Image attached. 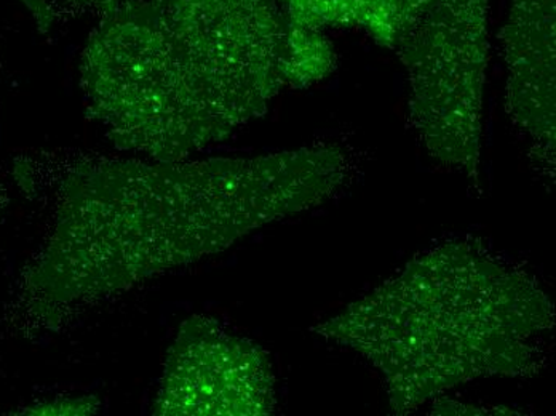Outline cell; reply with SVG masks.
I'll return each mask as SVG.
<instances>
[{
    "instance_id": "6da1fadb",
    "label": "cell",
    "mask_w": 556,
    "mask_h": 416,
    "mask_svg": "<svg viewBox=\"0 0 556 416\" xmlns=\"http://www.w3.org/2000/svg\"><path fill=\"white\" fill-rule=\"evenodd\" d=\"M351 168L338 147L202 161L80 159L61 179L55 226L26 290L50 313L127 292L324 204Z\"/></svg>"
},
{
    "instance_id": "7a4b0ae2",
    "label": "cell",
    "mask_w": 556,
    "mask_h": 416,
    "mask_svg": "<svg viewBox=\"0 0 556 416\" xmlns=\"http://www.w3.org/2000/svg\"><path fill=\"white\" fill-rule=\"evenodd\" d=\"M290 26L280 0H124L84 49L87 113L121 151L185 161L290 87Z\"/></svg>"
},
{
    "instance_id": "3957f363",
    "label": "cell",
    "mask_w": 556,
    "mask_h": 416,
    "mask_svg": "<svg viewBox=\"0 0 556 416\" xmlns=\"http://www.w3.org/2000/svg\"><path fill=\"white\" fill-rule=\"evenodd\" d=\"M554 324V304L525 270L480 243L450 242L315 330L365 357L403 415L478 378L535 374Z\"/></svg>"
},
{
    "instance_id": "277c9868",
    "label": "cell",
    "mask_w": 556,
    "mask_h": 416,
    "mask_svg": "<svg viewBox=\"0 0 556 416\" xmlns=\"http://www.w3.org/2000/svg\"><path fill=\"white\" fill-rule=\"evenodd\" d=\"M409 77V121L440 164L480 179L490 0H430L395 47Z\"/></svg>"
},
{
    "instance_id": "5b68a950",
    "label": "cell",
    "mask_w": 556,
    "mask_h": 416,
    "mask_svg": "<svg viewBox=\"0 0 556 416\" xmlns=\"http://www.w3.org/2000/svg\"><path fill=\"white\" fill-rule=\"evenodd\" d=\"M276 378L260 344L232 333L212 317L179 327L165 362L155 415L273 414Z\"/></svg>"
},
{
    "instance_id": "8992f818",
    "label": "cell",
    "mask_w": 556,
    "mask_h": 416,
    "mask_svg": "<svg viewBox=\"0 0 556 416\" xmlns=\"http://www.w3.org/2000/svg\"><path fill=\"white\" fill-rule=\"evenodd\" d=\"M507 63V108L528 135L534 154L555 165V0H511L501 30Z\"/></svg>"
},
{
    "instance_id": "52a82bcc",
    "label": "cell",
    "mask_w": 556,
    "mask_h": 416,
    "mask_svg": "<svg viewBox=\"0 0 556 416\" xmlns=\"http://www.w3.org/2000/svg\"><path fill=\"white\" fill-rule=\"evenodd\" d=\"M430 0H280L291 22L307 28H358L395 50Z\"/></svg>"
},
{
    "instance_id": "ba28073f",
    "label": "cell",
    "mask_w": 556,
    "mask_h": 416,
    "mask_svg": "<svg viewBox=\"0 0 556 416\" xmlns=\"http://www.w3.org/2000/svg\"><path fill=\"white\" fill-rule=\"evenodd\" d=\"M290 23L288 84L294 89H303L333 73L334 47L321 30L298 25L291 20Z\"/></svg>"
},
{
    "instance_id": "9c48e42d",
    "label": "cell",
    "mask_w": 556,
    "mask_h": 416,
    "mask_svg": "<svg viewBox=\"0 0 556 416\" xmlns=\"http://www.w3.org/2000/svg\"><path fill=\"white\" fill-rule=\"evenodd\" d=\"M36 16L40 28L50 29L52 25L64 18L77 16L103 15L124 0H23Z\"/></svg>"
}]
</instances>
